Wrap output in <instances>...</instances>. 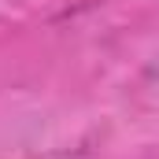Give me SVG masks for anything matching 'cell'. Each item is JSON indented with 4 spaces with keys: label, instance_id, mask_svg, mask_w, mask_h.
<instances>
[]
</instances>
